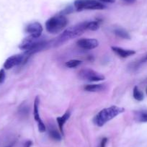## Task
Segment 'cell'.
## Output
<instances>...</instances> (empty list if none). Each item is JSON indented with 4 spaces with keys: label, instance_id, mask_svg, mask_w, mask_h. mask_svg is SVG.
<instances>
[{
    "label": "cell",
    "instance_id": "1",
    "mask_svg": "<svg viewBox=\"0 0 147 147\" xmlns=\"http://www.w3.org/2000/svg\"><path fill=\"white\" fill-rule=\"evenodd\" d=\"M124 111H125V109L123 107H120L115 105L110 106V107H106L100 110L95 115L93 121L96 125L102 127L110 120L115 118L120 114L123 113Z\"/></svg>",
    "mask_w": 147,
    "mask_h": 147
},
{
    "label": "cell",
    "instance_id": "2",
    "mask_svg": "<svg viewBox=\"0 0 147 147\" xmlns=\"http://www.w3.org/2000/svg\"><path fill=\"white\" fill-rule=\"evenodd\" d=\"M68 24V20L65 15L61 14L53 16L49 18L46 22V30L52 34H56L61 32L66 27Z\"/></svg>",
    "mask_w": 147,
    "mask_h": 147
},
{
    "label": "cell",
    "instance_id": "3",
    "mask_svg": "<svg viewBox=\"0 0 147 147\" xmlns=\"http://www.w3.org/2000/svg\"><path fill=\"white\" fill-rule=\"evenodd\" d=\"M87 21L86 22H81L76 25L70 27V28H67L65 30L61 35L59 37V42H63L66 40H70V39L75 38L77 37L80 36L83 32L87 30Z\"/></svg>",
    "mask_w": 147,
    "mask_h": 147
},
{
    "label": "cell",
    "instance_id": "4",
    "mask_svg": "<svg viewBox=\"0 0 147 147\" xmlns=\"http://www.w3.org/2000/svg\"><path fill=\"white\" fill-rule=\"evenodd\" d=\"M74 7L76 11L83 10H100L105 9V5L96 0H75Z\"/></svg>",
    "mask_w": 147,
    "mask_h": 147
},
{
    "label": "cell",
    "instance_id": "5",
    "mask_svg": "<svg viewBox=\"0 0 147 147\" xmlns=\"http://www.w3.org/2000/svg\"><path fill=\"white\" fill-rule=\"evenodd\" d=\"M79 76L82 80L89 82H99L105 79L104 75L91 69H83L79 72Z\"/></svg>",
    "mask_w": 147,
    "mask_h": 147
},
{
    "label": "cell",
    "instance_id": "6",
    "mask_svg": "<svg viewBox=\"0 0 147 147\" xmlns=\"http://www.w3.org/2000/svg\"><path fill=\"white\" fill-rule=\"evenodd\" d=\"M43 40H45L42 38L41 37H40V38H34L31 35H29L28 38H26L22 40V42L19 46V48L21 50L26 51L30 50V49L36 47L37 46H38Z\"/></svg>",
    "mask_w": 147,
    "mask_h": 147
},
{
    "label": "cell",
    "instance_id": "7",
    "mask_svg": "<svg viewBox=\"0 0 147 147\" xmlns=\"http://www.w3.org/2000/svg\"><path fill=\"white\" fill-rule=\"evenodd\" d=\"M39 103H40V98L38 96H37L34 101V105H33V115L34 118H35V121L38 123V131L40 133H43L46 131V128L45 125L44 123L41 120V118L39 114Z\"/></svg>",
    "mask_w": 147,
    "mask_h": 147
},
{
    "label": "cell",
    "instance_id": "8",
    "mask_svg": "<svg viewBox=\"0 0 147 147\" xmlns=\"http://www.w3.org/2000/svg\"><path fill=\"white\" fill-rule=\"evenodd\" d=\"M25 32L34 38H40L43 32V27L38 22H32L25 28Z\"/></svg>",
    "mask_w": 147,
    "mask_h": 147
},
{
    "label": "cell",
    "instance_id": "9",
    "mask_svg": "<svg viewBox=\"0 0 147 147\" xmlns=\"http://www.w3.org/2000/svg\"><path fill=\"white\" fill-rule=\"evenodd\" d=\"M24 59H25V56L23 54L14 55L9 57L5 61L4 63V67L5 69H12L14 66L21 64L22 62H24Z\"/></svg>",
    "mask_w": 147,
    "mask_h": 147
},
{
    "label": "cell",
    "instance_id": "10",
    "mask_svg": "<svg viewBox=\"0 0 147 147\" xmlns=\"http://www.w3.org/2000/svg\"><path fill=\"white\" fill-rule=\"evenodd\" d=\"M79 47L84 50H92L99 46V41L94 38H82L77 42Z\"/></svg>",
    "mask_w": 147,
    "mask_h": 147
},
{
    "label": "cell",
    "instance_id": "11",
    "mask_svg": "<svg viewBox=\"0 0 147 147\" xmlns=\"http://www.w3.org/2000/svg\"><path fill=\"white\" fill-rule=\"evenodd\" d=\"M112 50L115 52L118 56L121 58H128L129 56H133L136 53V51L134 50H129V49H124L123 48L116 47V46H113Z\"/></svg>",
    "mask_w": 147,
    "mask_h": 147
},
{
    "label": "cell",
    "instance_id": "12",
    "mask_svg": "<svg viewBox=\"0 0 147 147\" xmlns=\"http://www.w3.org/2000/svg\"><path fill=\"white\" fill-rule=\"evenodd\" d=\"M71 116V113L69 110H67L64 114H63L62 116L58 117L56 118V121L58 123V125H59V130H60L61 133L62 134V135H63V126H64V124L67 122L68 120L69 119Z\"/></svg>",
    "mask_w": 147,
    "mask_h": 147
},
{
    "label": "cell",
    "instance_id": "13",
    "mask_svg": "<svg viewBox=\"0 0 147 147\" xmlns=\"http://www.w3.org/2000/svg\"><path fill=\"white\" fill-rule=\"evenodd\" d=\"M84 90L90 92H101L105 90V85L103 84H87L84 87Z\"/></svg>",
    "mask_w": 147,
    "mask_h": 147
},
{
    "label": "cell",
    "instance_id": "14",
    "mask_svg": "<svg viewBox=\"0 0 147 147\" xmlns=\"http://www.w3.org/2000/svg\"><path fill=\"white\" fill-rule=\"evenodd\" d=\"M113 32L115 35H117V36L121 38L126 39V40H130V39H131V35H130L129 33H128L125 30H124L123 28H115L113 30Z\"/></svg>",
    "mask_w": 147,
    "mask_h": 147
},
{
    "label": "cell",
    "instance_id": "15",
    "mask_svg": "<svg viewBox=\"0 0 147 147\" xmlns=\"http://www.w3.org/2000/svg\"><path fill=\"white\" fill-rule=\"evenodd\" d=\"M135 119L138 122L147 123V110H139L136 112Z\"/></svg>",
    "mask_w": 147,
    "mask_h": 147
},
{
    "label": "cell",
    "instance_id": "16",
    "mask_svg": "<svg viewBox=\"0 0 147 147\" xmlns=\"http://www.w3.org/2000/svg\"><path fill=\"white\" fill-rule=\"evenodd\" d=\"M49 134L51 138L55 141H61L62 138L61 135L59 134V131L54 128V127H51L49 130Z\"/></svg>",
    "mask_w": 147,
    "mask_h": 147
},
{
    "label": "cell",
    "instance_id": "17",
    "mask_svg": "<svg viewBox=\"0 0 147 147\" xmlns=\"http://www.w3.org/2000/svg\"><path fill=\"white\" fill-rule=\"evenodd\" d=\"M100 20H93V21H87V30L92 31H95L99 29L100 28Z\"/></svg>",
    "mask_w": 147,
    "mask_h": 147
},
{
    "label": "cell",
    "instance_id": "18",
    "mask_svg": "<svg viewBox=\"0 0 147 147\" xmlns=\"http://www.w3.org/2000/svg\"><path fill=\"white\" fill-rule=\"evenodd\" d=\"M133 95L135 100H138V101H142L144 100V94L142 92L138 89L137 86H135L134 88V91H133Z\"/></svg>",
    "mask_w": 147,
    "mask_h": 147
},
{
    "label": "cell",
    "instance_id": "19",
    "mask_svg": "<svg viewBox=\"0 0 147 147\" xmlns=\"http://www.w3.org/2000/svg\"><path fill=\"white\" fill-rule=\"evenodd\" d=\"M82 63V61L80 60H76V59H74V60H70L69 61L66 62V66H67L68 68H75L77 67L78 66H80Z\"/></svg>",
    "mask_w": 147,
    "mask_h": 147
},
{
    "label": "cell",
    "instance_id": "20",
    "mask_svg": "<svg viewBox=\"0 0 147 147\" xmlns=\"http://www.w3.org/2000/svg\"><path fill=\"white\" fill-rule=\"evenodd\" d=\"M28 112H29V107L25 103L21 105L20 106L19 109H18V113H19V114L22 115V116H25V115H28Z\"/></svg>",
    "mask_w": 147,
    "mask_h": 147
},
{
    "label": "cell",
    "instance_id": "21",
    "mask_svg": "<svg viewBox=\"0 0 147 147\" xmlns=\"http://www.w3.org/2000/svg\"><path fill=\"white\" fill-rule=\"evenodd\" d=\"M73 11H74V8L69 6V7H67L66 8H65L64 9H63V10L60 12V14H61V15H68V14L71 13Z\"/></svg>",
    "mask_w": 147,
    "mask_h": 147
},
{
    "label": "cell",
    "instance_id": "22",
    "mask_svg": "<svg viewBox=\"0 0 147 147\" xmlns=\"http://www.w3.org/2000/svg\"><path fill=\"white\" fill-rule=\"evenodd\" d=\"M147 61V54L146 55V56H144V57L142 58V59H141L140 61H138V62H137L135 64V68H137L139 66H141V64H143V63H144L145 62Z\"/></svg>",
    "mask_w": 147,
    "mask_h": 147
},
{
    "label": "cell",
    "instance_id": "23",
    "mask_svg": "<svg viewBox=\"0 0 147 147\" xmlns=\"http://www.w3.org/2000/svg\"><path fill=\"white\" fill-rule=\"evenodd\" d=\"M5 80V69H1L0 70V84H2Z\"/></svg>",
    "mask_w": 147,
    "mask_h": 147
},
{
    "label": "cell",
    "instance_id": "24",
    "mask_svg": "<svg viewBox=\"0 0 147 147\" xmlns=\"http://www.w3.org/2000/svg\"><path fill=\"white\" fill-rule=\"evenodd\" d=\"M107 138H103L101 140V141H100L99 147H105L106 144H107Z\"/></svg>",
    "mask_w": 147,
    "mask_h": 147
},
{
    "label": "cell",
    "instance_id": "25",
    "mask_svg": "<svg viewBox=\"0 0 147 147\" xmlns=\"http://www.w3.org/2000/svg\"><path fill=\"white\" fill-rule=\"evenodd\" d=\"M123 2L125 4H128V5H132V4L135 3L136 2V0H122Z\"/></svg>",
    "mask_w": 147,
    "mask_h": 147
},
{
    "label": "cell",
    "instance_id": "26",
    "mask_svg": "<svg viewBox=\"0 0 147 147\" xmlns=\"http://www.w3.org/2000/svg\"><path fill=\"white\" fill-rule=\"evenodd\" d=\"M32 142L31 141H28L25 142V145H24V147H31V146H32Z\"/></svg>",
    "mask_w": 147,
    "mask_h": 147
},
{
    "label": "cell",
    "instance_id": "27",
    "mask_svg": "<svg viewBox=\"0 0 147 147\" xmlns=\"http://www.w3.org/2000/svg\"><path fill=\"white\" fill-rule=\"evenodd\" d=\"M100 1L106 2V3H114L115 2V0H100Z\"/></svg>",
    "mask_w": 147,
    "mask_h": 147
},
{
    "label": "cell",
    "instance_id": "28",
    "mask_svg": "<svg viewBox=\"0 0 147 147\" xmlns=\"http://www.w3.org/2000/svg\"><path fill=\"white\" fill-rule=\"evenodd\" d=\"M14 144H15V143H12V144H9V145L7 146H5V147H13Z\"/></svg>",
    "mask_w": 147,
    "mask_h": 147
},
{
    "label": "cell",
    "instance_id": "29",
    "mask_svg": "<svg viewBox=\"0 0 147 147\" xmlns=\"http://www.w3.org/2000/svg\"><path fill=\"white\" fill-rule=\"evenodd\" d=\"M146 94H147V87H146Z\"/></svg>",
    "mask_w": 147,
    "mask_h": 147
}]
</instances>
